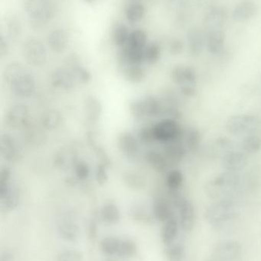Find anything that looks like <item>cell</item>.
I'll list each match as a JSON object with an SVG mask.
<instances>
[{
	"instance_id": "1",
	"label": "cell",
	"mask_w": 261,
	"mask_h": 261,
	"mask_svg": "<svg viewBox=\"0 0 261 261\" xmlns=\"http://www.w3.org/2000/svg\"><path fill=\"white\" fill-rule=\"evenodd\" d=\"M241 182L242 178L239 173L225 171L207 182L205 193L209 197L217 199L239 188Z\"/></svg>"
},
{
	"instance_id": "2",
	"label": "cell",
	"mask_w": 261,
	"mask_h": 261,
	"mask_svg": "<svg viewBox=\"0 0 261 261\" xmlns=\"http://www.w3.org/2000/svg\"><path fill=\"white\" fill-rule=\"evenodd\" d=\"M261 125L258 116L253 114L234 115L225 124L227 132L234 136H248L257 132Z\"/></svg>"
},
{
	"instance_id": "3",
	"label": "cell",
	"mask_w": 261,
	"mask_h": 261,
	"mask_svg": "<svg viewBox=\"0 0 261 261\" xmlns=\"http://www.w3.org/2000/svg\"><path fill=\"white\" fill-rule=\"evenodd\" d=\"M236 216V207L230 199H223L211 204L207 208L205 218L212 226H222Z\"/></svg>"
},
{
	"instance_id": "4",
	"label": "cell",
	"mask_w": 261,
	"mask_h": 261,
	"mask_svg": "<svg viewBox=\"0 0 261 261\" xmlns=\"http://www.w3.org/2000/svg\"><path fill=\"white\" fill-rule=\"evenodd\" d=\"M22 56L26 62L34 67H42L48 60L45 46L36 38H30L23 44Z\"/></svg>"
},
{
	"instance_id": "5",
	"label": "cell",
	"mask_w": 261,
	"mask_h": 261,
	"mask_svg": "<svg viewBox=\"0 0 261 261\" xmlns=\"http://www.w3.org/2000/svg\"><path fill=\"white\" fill-rule=\"evenodd\" d=\"M173 206L179 212V222L182 229L190 232L194 228L196 211L194 205L186 198L179 194H174L172 199Z\"/></svg>"
},
{
	"instance_id": "6",
	"label": "cell",
	"mask_w": 261,
	"mask_h": 261,
	"mask_svg": "<svg viewBox=\"0 0 261 261\" xmlns=\"http://www.w3.org/2000/svg\"><path fill=\"white\" fill-rule=\"evenodd\" d=\"M25 11L33 22L44 24L54 15V8L50 0H26Z\"/></svg>"
},
{
	"instance_id": "7",
	"label": "cell",
	"mask_w": 261,
	"mask_h": 261,
	"mask_svg": "<svg viewBox=\"0 0 261 261\" xmlns=\"http://www.w3.org/2000/svg\"><path fill=\"white\" fill-rule=\"evenodd\" d=\"M8 87L14 96L27 99L35 93L36 83L33 75L24 68L9 83Z\"/></svg>"
},
{
	"instance_id": "8",
	"label": "cell",
	"mask_w": 261,
	"mask_h": 261,
	"mask_svg": "<svg viewBox=\"0 0 261 261\" xmlns=\"http://www.w3.org/2000/svg\"><path fill=\"white\" fill-rule=\"evenodd\" d=\"M153 130L155 140L163 143L181 139L184 135L179 122L170 119H163L155 124Z\"/></svg>"
},
{
	"instance_id": "9",
	"label": "cell",
	"mask_w": 261,
	"mask_h": 261,
	"mask_svg": "<svg viewBox=\"0 0 261 261\" xmlns=\"http://www.w3.org/2000/svg\"><path fill=\"white\" fill-rule=\"evenodd\" d=\"M29 109L23 103L12 105L6 112V125L12 129H19L25 128L29 124Z\"/></svg>"
},
{
	"instance_id": "10",
	"label": "cell",
	"mask_w": 261,
	"mask_h": 261,
	"mask_svg": "<svg viewBox=\"0 0 261 261\" xmlns=\"http://www.w3.org/2000/svg\"><path fill=\"white\" fill-rule=\"evenodd\" d=\"M228 14L221 6H212L208 9L204 19V30L205 33L214 31L223 30L227 21Z\"/></svg>"
},
{
	"instance_id": "11",
	"label": "cell",
	"mask_w": 261,
	"mask_h": 261,
	"mask_svg": "<svg viewBox=\"0 0 261 261\" xmlns=\"http://www.w3.org/2000/svg\"><path fill=\"white\" fill-rule=\"evenodd\" d=\"M76 82L72 72L63 67L54 70L51 76L52 87L64 93L72 92L76 86Z\"/></svg>"
},
{
	"instance_id": "12",
	"label": "cell",
	"mask_w": 261,
	"mask_h": 261,
	"mask_svg": "<svg viewBox=\"0 0 261 261\" xmlns=\"http://www.w3.org/2000/svg\"><path fill=\"white\" fill-rule=\"evenodd\" d=\"M21 193L17 186L12 184L0 188V205L2 210L11 212L15 210L19 205Z\"/></svg>"
},
{
	"instance_id": "13",
	"label": "cell",
	"mask_w": 261,
	"mask_h": 261,
	"mask_svg": "<svg viewBox=\"0 0 261 261\" xmlns=\"http://www.w3.org/2000/svg\"><path fill=\"white\" fill-rule=\"evenodd\" d=\"M187 42L190 55L193 57H198L203 51L204 47L206 46V33L205 30L193 26L187 32Z\"/></svg>"
},
{
	"instance_id": "14",
	"label": "cell",
	"mask_w": 261,
	"mask_h": 261,
	"mask_svg": "<svg viewBox=\"0 0 261 261\" xmlns=\"http://www.w3.org/2000/svg\"><path fill=\"white\" fill-rule=\"evenodd\" d=\"M117 147L121 153L128 159H135L139 154V142L130 132H123L120 134L117 138Z\"/></svg>"
},
{
	"instance_id": "15",
	"label": "cell",
	"mask_w": 261,
	"mask_h": 261,
	"mask_svg": "<svg viewBox=\"0 0 261 261\" xmlns=\"http://www.w3.org/2000/svg\"><path fill=\"white\" fill-rule=\"evenodd\" d=\"M242 253V245L237 241L226 240L219 243L215 249L216 258L220 261L236 260Z\"/></svg>"
},
{
	"instance_id": "16",
	"label": "cell",
	"mask_w": 261,
	"mask_h": 261,
	"mask_svg": "<svg viewBox=\"0 0 261 261\" xmlns=\"http://www.w3.org/2000/svg\"><path fill=\"white\" fill-rule=\"evenodd\" d=\"M248 160L246 155L238 150L228 152L222 156L221 164L225 171L239 172L243 170L248 165Z\"/></svg>"
},
{
	"instance_id": "17",
	"label": "cell",
	"mask_w": 261,
	"mask_h": 261,
	"mask_svg": "<svg viewBox=\"0 0 261 261\" xmlns=\"http://www.w3.org/2000/svg\"><path fill=\"white\" fill-rule=\"evenodd\" d=\"M0 153L6 161L14 162L21 156V150L15 138L9 134H3L0 143Z\"/></svg>"
},
{
	"instance_id": "18",
	"label": "cell",
	"mask_w": 261,
	"mask_h": 261,
	"mask_svg": "<svg viewBox=\"0 0 261 261\" xmlns=\"http://www.w3.org/2000/svg\"><path fill=\"white\" fill-rule=\"evenodd\" d=\"M259 7L252 0H244L237 5L232 12V18L237 22H245L255 17Z\"/></svg>"
},
{
	"instance_id": "19",
	"label": "cell",
	"mask_w": 261,
	"mask_h": 261,
	"mask_svg": "<svg viewBox=\"0 0 261 261\" xmlns=\"http://www.w3.org/2000/svg\"><path fill=\"white\" fill-rule=\"evenodd\" d=\"M47 43L48 46L53 53H63L68 46V35L63 29H55L48 35Z\"/></svg>"
},
{
	"instance_id": "20",
	"label": "cell",
	"mask_w": 261,
	"mask_h": 261,
	"mask_svg": "<svg viewBox=\"0 0 261 261\" xmlns=\"http://www.w3.org/2000/svg\"><path fill=\"white\" fill-rule=\"evenodd\" d=\"M58 234L64 240L75 242L79 236V227L70 216L60 219L57 225Z\"/></svg>"
},
{
	"instance_id": "21",
	"label": "cell",
	"mask_w": 261,
	"mask_h": 261,
	"mask_svg": "<svg viewBox=\"0 0 261 261\" xmlns=\"http://www.w3.org/2000/svg\"><path fill=\"white\" fill-rule=\"evenodd\" d=\"M164 156L170 164H178L182 161L186 153L187 148L185 144L181 142V139L165 143Z\"/></svg>"
},
{
	"instance_id": "22",
	"label": "cell",
	"mask_w": 261,
	"mask_h": 261,
	"mask_svg": "<svg viewBox=\"0 0 261 261\" xmlns=\"http://www.w3.org/2000/svg\"><path fill=\"white\" fill-rule=\"evenodd\" d=\"M84 111L89 122L97 123L102 116V103L96 96H88L84 99Z\"/></svg>"
},
{
	"instance_id": "23",
	"label": "cell",
	"mask_w": 261,
	"mask_h": 261,
	"mask_svg": "<svg viewBox=\"0 0 261 261\" xmlns=\"http://www.w3.org/2000/svg\"><path fill=\"white\" fill-rule=\"evenodd\" d=\"M225 33L224 30L214 31L206 34V47L211 55H220L225 47Z\"/></svg>"
},
{
	"instance_id": "24",
	"label": "cell",
	"mask_w": 261,
	"mask_h": 261,
	"mask_svg": "<svg viewBox=\"0 0 261 261\" xmlns=\"http://www.w3.org/2000/svg\"><path fill=\"white\" fill-rule=\"evenodd\" d=\"M122 76L130 84H140L145 79L146 71L141 65L130 64L122 66Z\"/></svg>"
},
{
	"instance_id": "25",
	"label": "cell",
	"mask_w": 261,
	"mask_h": 261,
	"mask_svg": "<svg viewBox=\"0 0 261 261\" xmlns=\"http://www.w3.org/2000/svg\"><path fill=\"white\" fill-rule=\"evenodd\" d=\"M179 226V221L174 216L164 222L162 229V241L164 245H169L177 239Z\"/></svg>"
},
{
	"instance_id": "26",
	"label": "cell",
	"mask_w": 261,
	"mask_h": 261,
	"mask_svg": "<svg viewBox=\"0 0 261 261\" xmlns=\"http://www.w3.org/2000/svg\"><path fill=\"white\" fill-rule=\"evenodd\" d=\"M146 161L153 170L159 173H165L169 167V163L165 156L154 150L147 153Z\"/></svg>"
},
{
	"instance_id": "27",
	"label": "cell",
	"mask_w": 261,
	"mask_h": 261,
	"mask_svg": "<svg viewBox=\"0 0 261 261\" xmlns=\"http://www.w3.org/2000/svg\"><path fill=\"white\" fill-rule=\"evenodd\" d=\"M153 213L155 219L159 222H165L173 216L171 206L165 199H156L153 205Z\"/></svg>"
},
{
	"instance_id": "28",
	"label": "cell",
	"mask_w": 261,
	"mask_h": 261,
	"mask_svg": "<svg viewBox=\"0 0 261 261\" xmlns=\"http://www.w3.org/2000/svg\"><path fill=\"white\" fill-rule=\"evenodd\" d=\"M62 122V116L56 110H49L42 115L41 125L43 128L48 130L57 129Z\"/></svg>"
},
{
	"instance_id": "29",
	"label": "cell",
	"mask_w": 261,
	"mask_h": 261,
	"mask_svg": "<svg viewBox=\"0 0 261 261\" xmlns=\"http://www.w3.org/2000/svg\"><path fill=\"white\" fill-rule=\"evenodd\" d=\"M101 219L108 225H115L121 219V212L114 203H107L101 210Z\"/></svg>"
},
{
	"instance_id": "30",
	"label": "cell",
	"mask_w": 261,
	"mask_h": 261,
	"mask_svg": "<svg viewBox=\"0 0 261 261\" xmlns=\"http://www.w3.org/2000/svg\"><path fill=\"white\" fill-rule=\"evenodd\" d=\"M146 117L153 118L162 113V107L157 98L153 96H146L143 99Z\"/></svg>"
},
{
	"instance_id": "31",
	"label": "cell",
	"mask_w": 261,
	"mask_h": 261,
	"mask_svg": "<svg viewBox=\"0 0 261 261\" xmlns=\"http://www.w3.org/2000/svg\"><path fill=\"white\" fill-rule=\"evenodd\" d=\"M185 137V145L187 150L195 153L197 151L202 142V135L199 129L196 128H190L184 134Z\"/></svg>"
},
{
	"instance_id": "32",
	"label": "cell",
	"mask_w": 261,
	"mask_h": 261,
	"mask_svg": "<svg viewBox=\"0 0 261 261\" xmlns=\"http://www.w3.org/2000/svg\"><path fill=\"white\" fill-rule=\"evenodd\" d=\"M165 254L170 261H180L185 254V245L183 242L174 241L165 245Z\"/></svg>"
},
{
	"instance_id": "33",
	"label": "cell",
	"mask_w": 261,
	"mask_h": 261,
	"mask_svg": "<svg viewBox=\"0 0 261 261\" xmlns=\"http://www.w3.org/2000/svg\"><path fill=\"white\" fill-rule=\"evenodd\" d=\"M145 14L146 8L143 3H136L127 5L126 9V17L129 22H139L144 18Z\"/></svg>"
},
{
	"instance_id": "34",
	"label": "cell",
	"mask_w": 261,
	"mask_h": 261,
	"mask_svg": "<svg viewBox=\"0 0 261 261\" xmlns=\"http://www.w3.org/2000/svg\"><path fill=\"white\" fill-rule=\"evenodd\" d=\"M147 34L144 30L136 29L130 32L128 41L125 46H128L133 48L144 49L147 47Z\"/></svg>"
},
{
	"instance_id": "35",
	"label": "cell",
	"mask_w": 261,
	"mask_h": 261,
	"mask_svg": "<svg viewBox=\"0 0 261 261\" xmlns=\"http://www.w3.org/2000/svg\"><path fill=\"white\" fill-rule=\"evenodd\" d=\"M184 176L182 172L177 169L170 170L167 173L165 184L172 192H177L183 184Z\"/></svg>"
},
{
	"instance_id": "36",
	"label": "cell",
	"mask_w": 261,
	"mask_h": 261,
	"mask_svg": "<svg viewBox=\"0 0 261 261\" xmlns=\"http://www.w3.org/2000/svg\"><path fill=\"white\" fill-rule=\"evenodd\" d=\"M242 148L246 153L254 154L261 150V138L255 135H248L242 141Z\"/></svg>"
},
{
	"instance_id": "37",
	"label": "cell",
	"mask_w": 261,
	"mask_h": 261,
	"mask_svg": "<svg viewBox=\"0 0 261 261\" xmlns=\"http://www.w3.org/2000/svg\"><path fill=\"white\" fill-rule=\"evenodd\" d=\"M161 47L158 43L153 42L144 48V58L147 64H156L160 59Z\"/></svg>"
},
{
	"instance_id": "38",
	"label": "cell",
	"mask_w": 261,
	"mask_h": 261,
	"mask_svg": "<svg viewBox=\"0 0 261 261\" xmlns=\"http://www.w3.org/2000/svg\"><path fill=\"white\" fill-rule=\"evenodd\" d=\"M123 181L127 187L132 190H142L145 187L144 178L136 173L129 172V173H125L123 176Z\"/></svg>"
},
{
	"instance_id": "39",
	"label": "cell",
	"mask_w": 261,
	"mask_h": 261,
	"mask_svg": "<svg viewBox=\"0 0 261 261\" xmlns=\"http://www.w3.org/2000/svg\"><path fill=\"white\" fill-rule=\"evenodd\" d=\"M136 251L137 248L136 244L133 241L129 239L121 240L116 255L123 258H129L134 256L136 254Z\"/></svg>"
},
{
	"instance_id": "40",
	"label": "cell",
	"mask_w": 261,
	"mask_h": 261,
	"mask_svg": "<svg viewBox=\"0 0 261 261\" xmlns=\"http://www.w3.org/2000/svg\"><path fill=\"white\" fill-rule=\"evenodd\" d=\"M70 71L73 73L77 82L87 84L91 80V73L84 66L79 64H73L70 67Z\"/></svg>"
},
{
	"instance_id": "41",
	"label": "cell",
	"mask_w": 261,
	"mask_h": 261,
	"mask_svg": "<svg viewBox=\"0 0 261 261\" xmlns=\"http://www.w3.org/2000/svg\"><path fill=\"white\" fill-rule=\"evenodd\" d=\"M130 34L128 28L125 24H119L113 32V42L116 46L122 48L127 44Z\"/></svg>"
},
{
	"instance_id": "42",
	"label": "cell",
	"mask_w": 261,
	"mask_h": 261,
	"mask_svg": "<svg viewBox=\"0 0 261 261\" xmlns=\"http://www.w3.org/2000/svg\"><path fill=\"white\" fill-rule=\"evenodd\" d=\"M121 239L115 237H107L101 242V250L107 255H116Z\"/></svg>"
},
{
	"instance_id": "43",
	"label": "cell",
	"mask_w": 261,
	"mask_h": 261,
	"mask_svg": "<svg viewBox=\"0 0 261 261\" xmlns=\"http://www.w3.org/2000/svg\"><path fill=\"white\" fill-rule=\"evenodd\" d=\"M130 114L133 116V119L136 120L141 121L146 119L145 111H144V103L143 99H135L130 102L129 106Z\"/></svg>"
},
{
	"instance_id": "44",
	"label": "cell",
	"mask_w": 261,
	"mask_h": 261,
	"mask_svg": "<svg viewBox=\"0 0 261 261\" xmlns=\"http://www.w3.org/2000/svg\"><path fill=\"white\" fill-rule=\"evenodd\" d=\"M8 35L12 40L17 39L21 34V26L19 19L12 17L7 24Z\"/></svg>"
},
{
	"instance_id": "45",
	"label": "cell",
	"mask_w": 261,
	"mask_h": 261,
	"mask_svg": "<svg viewBox=\"0 0 261 261\" xmlns=\"http://www.w3.org/2000/svg\"><path fill=\"white\" fill-rule=\"evenodd\" d=\"M75 172L79 180H85L90 176V167L85 161H79L75 164Z\"/></svg>"
},
{
	"instance_id": "46",
	"label": "cell",
	"mask_w": 261,
	"mask_h": 261,
	"mask_svg": "<svg viewBox=\"0 0 261 261\" xmlns=\"http://www.w3.org/2000/svg\"><path fill=\"white\" fill-rule=\"evenodd\" d=\"M83 254L75 250H66L58 254L56 261H82Z\"/></svg>"
},
{
	"instance_id": "47",
	"label": "cell",
	"mask_w": 261,
	"mask_h": 261,
	"mask_svg": "<svg viewBox=\"0 0 261 261\" xmlns=\"http://www.w3.org/2000/svg\"><path fill=\"white\" fill-rule=\"evenodd\" d=\"M172 81L181 86L185 84V66H176L171 72Z\"/></svg>"
},
{
	"instance_id": "48",
	"label": "cell",
	"mask_w": 261,
	"mask_h": 261,
	"mask_svg": "<svg viewBox=\"0 0 261 261\" xmlns=\"http://www.w3.org/2000/svg\"><path fill=\"white\" fill-rule=\"evenodd\" d=\"M97 182L99 185L104 186L108 181V174H107V168L104 164H100L98 166L95 174Z\"/></svg>"
},
{
	"instance_id": "49",
	"label": "cell",
	"mask_w": 261,
	"mask_h": 261,
	"mask_svg": "<svg viewBox=\"0 0 261 261\" xmlns=\"http://www.w3.org/2000/svg\"><path fill=\"white\" fill-rule=\"evenodd\" d=\"M138 135H139V140L146 144L156 141L154 135H153V126L144 127V128H141Z\"/></svg>"
},
{
	"instance_id": "50",
	"label": "cell",
	"mask_w": 261,
	"mask_h": 261,
	"mask_svg": "<svg viewBox=\"0 0 261 261\" xmlns=\"http://www.w3.org/2000/svg\"><path fill=\"white\" fill-rule=\"evenodd\" d=\"M184 49V44L182 41L179 39H174L170 42L169 50L170 53L173 56L180 55Z\"/></svg>"
},
{
	"instance_id": "51",
	"label": "cell",
	"mask_w": 261,
	"mask_h": 261,
	"mask_svg": "<svg viewBox=\"0 0 261 261\" xmlns=\"http://www.w3.org/2000/svg\"><path fill=\"white\" fill-rule=\"evenodd\" d=\"M180 91L187 97H193L197 94V88L195 84H183L180 86Z\"/></svg>"
},
{
	"instance_id": "52",
	"label": "cell",
	"mask_w": 261,
	"mask_h": 261,
	"mask_svg": "<svg viewBox=\"0 0 261 261\" xmlns=\"http://www.w3.org/2000/svg\"><path fill=\"white\" fill-rule=\"evenodd\" d=\"M216 145H217V147L220 148L221 150H227V153H228V152L232 151V150H231V149H233V142L231 140L228 139V138H219V139L216 141Z\"/></svg>"
},
{
	"instance_id": "53",
	"label": "cell",
	"mask_w": 261,
	"mask_h": 261,
	"mask_svg": "<svg viewBox=\"0 0 261 261\" xmlns=\"http://www.w3.org/2000/svg\"><path fill=\"white\" fill-rule=\"evenodd\" d=\"M133 216L136 220L147 221L148 219V214L146 213L145 210H143L140 207L135 208L133 212Z\"/></svg>"
},
{
	"instance_id": "54",
	"label": "cell",
	"mask_w": 261,
	"mask_h": 261,
	"mask_svg": "<svg viewBox=\"0 0 261 261\" xmlns=\"http://www.w3.org/2000/svg\"><path fill=\"white\" fill-rule=\"evenodd\" d=\"M9 52V44H8L7 40L3 35H1L0 38V56L1 58H4L8 55Z\"/></svg>"
},
{
	"instance_id": "55",
	"label": "cell",
	"mask_w": 261,
	"mask_h": 261,
	"mask_svg": "<svg viewBox=\"0 0 261 261\" xmlns=\"http://www.w3.org/2000/svg\"><path fill=\"white\" fill-rule=\"evenodd\" d=\"M89 234H90V238L94 239L95 236L97 234V225L94 222H92L90 224V227H89Z\"/></svg>"
},
{
	"instance_id": "56",
	"label": "cell",
	"mask_w": 261,
	"mask_h": 261,
	"mask_svg": "<svg viewBox=\"0 0 261 261\" xmlns=\"http://www.w3.org/2000/svg\"><path fill=\"white\" fill-rule=\"evenodd\" d=\"M1 261H12V255L6 253L4 255L2 256Z\"/></svg>"
},
{
	"instance_id": "57",
	"label": "cell",
	"mask_w": 261,
	"mask_h": 261,
	"mask_svg": "<svg viewBox=\"0 0 261 261\" xmlns=\"http://www.w3.org/2000/svg\"><path fill=\"white\" fill-rule=\"evenodd\" d=\"M174 1L179 2L180 6H186L189 2H191V0H174Z\"/></svg>"
},
{
	"instance_id": "58",
	"label": "cell",
	"mask_w": 261,
	"mask_h": 261,
	"mask_svg": "<svg viewBox=\"0 0 261 261\" xmlns=\"http://www.w3.org/2000/svg\"><path fill=\"white\" fill-rule=\"evenodd\" d=\"M98 1V0H84V2H86V3H90V4H91V3H95V2Z\"/></svg>"
},
{
	"instance_id": "59",
	"label": "cell",
	"mask_w": 261,
	"mask_h": 261,
	"mask_svg": "<svg viewBox=\"0 0 261 261\" xmlns=\"http://www.w3.org/2000/svg\"><path fill=\"white\" fill-rule=\"evenodd\" d=\"M110 261H111V260H110Z\"/></svg>"
}]
</instances>
